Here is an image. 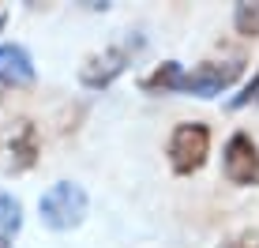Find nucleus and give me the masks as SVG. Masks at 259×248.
<instances>
[{
    "label": "nucleus",
    "mask_w": 259,
    "mask_h": 248,
    "mask_svg": "<svg viewBox=\"0 0 259 248\" xmlns=\"http://www.w3.org/2000/svg\"><path fill=\"white\" fill-rule=\"evenodd\" d=\"M233 26L244 38H259V0H244L233 12Z\"/></svg>",
    "instance_id": "10"
},
{
    "label": "nucleus",
    "mask_w": 259,
    "mask_h": 248,
    "mask_svg": "<svg viewBox=\"0 0 259 248\" xmlns=\"http://www.w3.org/2000/svg\"><path fill=\"white\" fill-rule=\"evenodd\" d=\"M23 226V207L15 196H8V192H0V241H8V237H15Z\"/></svg>",
    "instance_id": "9"
},
{
    "label": "nucleus",
    "mask_w": 259,
    "mask_h": 248,
    "mask_svg": "<svg viewBox=\"0 0 259 248\" xmlns=\"http://www.w3.org/2000/svg\"><path fill=\"white\" fill-rule=\"evenodd\" d=\"M222 170L233 184H259V150L252 143L248 132H237L226 143V158H222Z\"/></svg>",
    "instance_id": "6"
},
{
    "label": "nucleus",
    "mask_w": 259,
    "mask_h": 248,
    "mask_svg": "<svg viewBox=\"0 0 259 248\" xmlns=\"http://www.w3.org/2000/svg\"><path fill=\"white\" fill-rule=\"evenodd\" d=\"M4 23H8V12H0V30H4Z\"/></svg>",
    "instance_id": "13"
},
{
    "label": "nucleus",
    "mask_w": 259,
    "mask_h": 248,
    "mask_svg": "<svg viewBox=\"0 0 259 248\" xmlns=\"http://www.w3.org/2000/svg\"><path fill=\"white\" fill-rule=\"evenodd\" d=\"M210 154V128L199 120H188V124H177L173 136H169V166L173 173L188 177L195 170H203Z\"/></svg>",
    "instance_id": "4"
},
{
    "label": "nucleus",
    "mask_w": 259,
    "mask_h": 248,
    "mask_svg": "<svg viewBox=\"0 0 259 248\" xmlns=\"http://www.w3.org/2000/svg\"><path fill=\"white\" fill-rule=\"evenodd\" d=\"M181 64H177V60H165V64H158L154 72L150 75H143L139 79V87L147 94H169V91H177V83H181Z\"/></svg>",
    "instance_id": "8"
},
{
    "label": "nucleus",
    "mask_w": 259,
    "mask_h": 248,
    "mask_svg": "<svg viewBox=\"0 0 259 248\" xmlns=\"http://www.w3.org/2000/svg\"><path fill=\"white\" fill-rule=\"evenodd\" d=\"M34 83V60L15 42L0 46V87H30Z\"/></svg>",
    "instance_id": "7"
},
{
    "label": "nucleus",
    "mask_w": 259,
    "mask_h": 248,
    "mask_svg": "<svg viewBox=\"0 0 259 248\" xmlns=\"http://www.w3.org/2000/svg\"><path fill=\"white\" fill-rule=\"evenodd\" d=\"M240 60H207V64L192 68L188 75H181V83H177V91L181 94H195V98H214V94L229 91V87L240 79Z\"/></svg>",
    "instance_id": "5"
},
{
    "label": "nucleus",
    "mask_w": 259,
    "mask_h": 248,
    "mask_svg": "<svg viewBox=\"0 0 259 248\" xmlns=\"http://www.w3.org/2000/svg\"><path fill=\"white\" fill-rule=\"evenodd\" d=\"M139 49H143V38H128V42H117V46L87 57V64L79 68V83H83L87 91H105L113 79L124 75V68L132 64V57H136Z\"/></svg>",
    "instance_id": "3"
},
{
    "label": "nucleus",
    "mask_w": 259,
    "mask_h": 248,
    "mask_svg": "<svg viewBox=\"0 0 259 248\" xmlns=\"http://www.w3.org/2000/svg\"><path fill=\"white\" fill-rule=\"evenodd\" d=\"M252 102H259V72L252 75V83H248L244 91H240L237 98L229 102V109H244V105H252Z\"/></svg>",
    "instance_id": "11"
},
{
    "label": "nucleus",
    "mask_w": 259,
    "mask_h": 248,
    "mask_svg": "<svg viewBox=\"0 0 259 248\" xmlns=\"http://www.w3.org/2000/svg\"><path fill=\"white\" fill-rule=\"evenodd\" d=\"M0 248H8V241H0Z\"/></svg>",
    "instance_id": "14"
},
{
    "label": "nucleus",
    "mask_w": 259,
    "mask_h": 248,
    "mask_svg": "<svg viewBox=\"0 0 259 248\" xmlns=\"http://www.w3.org/2000/svg\"><path fill=\"white\" fill-rule=\"evenodd\" d=\"M38 215H41V222H46L49 229H57V233L75 229L79 222H83V215H87V192H83V184H75V181L53 184L46 196L38 199Z\"/></svg>",
    "instance_id": "2"
},
{
    "label": "nucleus",
    "mask_w": 259,
    "mask_h": 248,
    "mask_svg": "<svg viewBox=\"0 0 259 248\" xmlns=\"http://www.w3.org/2000/svg\"><path fill=\"white\" fill-rule=\"evenodd\" d=\"M226 248H259V233L255 229H240V233H233L226 241Z\"/></svg>",
    "instance_id": "12"
},
{
    "label": "nucleus",
    "mask_w": 259,
    "mask_h": 248,
    "mask_svg": "<svg viewBox=\"0 0 259 248\" xmlns=\"http://www.w3.org/2000/svg\"><path fill=\"white\" fill-rule=\"evenodd\" d=\"M41 154V139H38V124L15 117L0 128V170L4 173H26Z\"/></svg>",
    "instance_id": "1"
}]
</instances>
